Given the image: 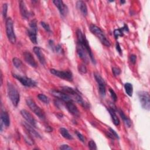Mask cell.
Here are the masks:
<instances>
[{"label":"cell","mask_w":150,"mask_h":150,"mask_svg":"<svg viewBox=\"0 0 150 150\" xmlns=\"http://www.w3.org/2000/svg\"><path fill=\"white\" fill-rule=\"evenodd\" d=\"M124 88L127 94L129 97H131L133 93V86L132 84L129 83H126L124 84Z\"/></svg>","instance_id":"26"},{"label":"cell","mask_w":150,"mask_h":150,"mask_svg":"<svg viewBox=\"0 0 150 150\" xmlns=\"http://www.w3.org/2000/svg\"><path fill=\"white\" fill-rule=\"evenodd\" d=\"M6 33L9 41L12 44L15 43L16 38L13 30V21L11 18H8L6 19Z\"/></svg>","instance_id":"4"},{"label":"cell","mask_w":150,"mask_h":150,"mask_svg":"<svg viewBox=\"0 0 150 150\" xmlns=\"http://www.w3.org/2000/svg\"><path fill=\"white\" fill-rule=\"evenodd\" d=\"M75 134H76V136L77 137V138H79V139L80 141H81L82 142H85V138H84V137L80 132H79L77 131H75Z\"/></svg>","instance_id":"36"},{"label":"cell","mask_w":150,"mask_h":150,"mask_svg":"<svg viewBox=\"0 0 150 150\" xmlns=\"http://www.w3.org/2000/svg\"><path fill=\"white\" fill-rule=\"evenodd\" d=\"M62 91L63 92L66 93L69 96V95L72 96L74 98V99L76 98V97L77 96H78L80 94L76 89H74L72 87H68V86L62 87Z\"/></svg>","instance_id":"18"},{"label":"cell","mask_w":150,"mask_h":150,"mask_svg":"<svg viewBox=\"0 0 150 150\" xmlns=\"http://www.w3.org/2000/svg\"><path fill=\"white\" fill-rule=\"evenodd\" d=\"M50 72L53 74V75L68 81H72L73 80V74L69 70L66 71H60L58 70H56L54 69H52L50 70Z\"/></svg>","instance_id":"8"},{"label":"cell","mask_w":150,"mask_h":150,"mask_svg":"<svg viewBox=\"0 0 150 150\" xmlns=\"http://www.w3.org/2000/svg\"><path fill=\"white\" fill-rule=\"evenodd\" d=\"M19 8L22 16L24 19H28L29 16V13L27 10L25 2L23 1H19Z\"/></svg>","instance_id":"20"},{"label":"cell","mask_w":150,"mask_h":150,"mask_svg":"<svg viewBox=\"0 0 150 150\" xmlns=\"http://www.w3.org/2000/svg\"><path fill=\"white\" fill-rule=\"evenodd\" d=\"M21 114L23 118L27 121L28 123L30 124L33 127H36V122L33 115L26 110H22L21 111Z\"/></svg>","instance_id":"12"},{"label":"cell","mask_w":150,"mask_h":150,"mask_svg":"<svg viewBox=\"0 0 150 150\" xmlns=\"http://www.w3.org/2000/svg\"><path fill=\"white\" fill-rule=\"evenodd\" d=\"M88 148L91 149V150H96L97 149V145H96V142L93 141V140H91L88 142Z\"/></svg>","instance_id":"31"},{"label":"cell","mask_w":150,"mask_h":150,"mask_svg":"<svg viewBox=\"0 0 150 150\" xmlns=\"http://www.w3.org/2000/svg\"><path fill=\"white\" fill-rule=\"evenodd\" d=\"M77 53L79 56V57L86 63H87L88 62V53L86 49L80 44L77 43Z\"/></svg>","instance_id":"13"},{"label":"cell","mask_w":150,"mask_h":150,"mask_svg":"<svg viewBox=\"0 0 150 150\" xmlns=\"http://www.w3.org/2000/svg\"><path fill=\"white\" fill-rule=\"evenodd\" d=\"M66 107L69 112L73 116L76 117H79L80 116V111L76 105L73 103V101L66 103Z\"/></svg>","instance_id":"15"},{"label":"cell","mask_w":150,"mask_h":150,"mask_svg":"<svg viewBox=\"0 0 150 150\" xmlns=\"http://www.w3.org/2000/svg\"><path fill=\"white\" fill-rule=\"evenodd\" d=\"M23 125L24 128L26 129V130L28 131V132L29 135H30L32 137H37V138H41L39 134L33 128V127L30 124H29V123L23 122Z\"/></svg>","instance_id":"17"},{"label":"cell","mask_w":150,"mask_h":150,"mask_svg":"<svg viewBox=\"0 0 150 150\" xmlns=\"http://www.w3.org/2000/svg\"><path fill=\"white\" fill-rule=\"evenodd\" d=\"M125 2V1H120V3H121V4H124Z\"/></svg>","instance_id":"43"},{"label":"cell","mask_w":150,"mask_h":150,"mask_svg":"<svg viewBox=\"0 0 150 150\" xmlns=\"http://www.w3.org/2000/svg\"><path fill=\"white\" fill-rule=\"evenodd\" d=\"M55 48V50L57 52V53H61L62 52L63 50V49L62 47V46L60 45H57L56 46L54 47Z\"/></svg>","instance_id":"41"},{"label":"cell","mask_w":150,"mask_h":150,"mask_svg":"<svg viewBox=\"0 0 150 150\" xmlns=\"http://www.w3.org/2000/svg\"><path fill=\"white\" fill-rule=\"evenodd\" d=\"M33 52L35 53V54L36 55V56L38 57L40 63L42 64L43 65H44L46 63V60L45 58V56H44L43 52H42L41 49L39 47L35 46L33 48Z\"/></svg>","instance_id":"19"},{"label":"cell","mask_w":150,"mask_h":150,"mask_svg":"<svg viewBox=\"0 0 150 150\" xmlns=\"http://www.w3.org/2000/svg\"><path fill=\"white\" fill-rule=\"evenodd\" d=\"M60 149H62V150H67V149H73V148L71 147H70V146H69L67 144H63L62 145H60Z\"/></svg>","instance_id":"39"},{"label":"cell","mask_w":150,"mask_h":150,"mask_svg":"<svg viewBox=\"0 0 150 150\" xmlns=\"http://www.w3.org/2000/svg\"><path fill=\"white\" fill-rule=\"evenodd\" d=\"M60 133V134L62 135V137L67 139H69V140H71L73 139V137L72 136L69 134V131H67V129L64 128H60L59 129Z\"/></svg>","instance_id":"25"},{"label":"cell","mask_w":150,"mask_h":150,"mask_svg":"<svg viewBox=\"0 0 150 150\" xmlns=\"http://www.w3.org/2000/svg\"><path fill=\"white\" fill-rule=\"evenodd\" d=\"M51 94L56 98L60 100H62L65 103L72 101L71 98L68 94H67L66 93L63 91H60L56 90H52L51 91Z\"/></svg>","instance_id":"11"},{"label":"cell","mask_w":150,"mask_h":150,"mask_svg":"<svg viewBox=\"0 0 150 150\" xmlns=\"http://www.w3.org/2000/svg\"><path fill=\"white\" fill-rule=\"evenodd\" d=\"M109 91H110V95H111V97L112 100L114 101H116L117 100V94H115V91L112 88H109Z\"/></svg>","instance_id":"34"},{"label":"cell","mask_w":150,"mask_h":150,"mask_svg":"<svg viewBox=\"0 0 150 150\" xmlns=\"http://www.w3.org/2000/svg\"><path fill=\"white\" fill-rule=\"evenodd\" d=\"M112 71L114 76H117L121 73V70L118 67H114L112 68Z\"/></svg>","instance_id":"35"},{"label":"cell","mask_w":150,"mask_h":150,"mask_svg":"<svg viewBox=\"0 0 150 150\" xmlns=\"http://www.w3.org/2000/svg\"><path fill=\"white\" fill-rule=\"evenodd\" d=\"M115 47H116V50H117V52L119 53V54H122V50H121V48L120 45V44H119L118 42H117V43H116Z\"/></svg>","instance_id":"40"},{"label":"cell","mask_w":150,"mask_h":150,"mask_svg":"<svg viewBox=\"0 0 150 150\" xmlns=\"http://www.w3.org/2000/svg\"><path fill=\"white\" fill-rule=\"evenodd\" d=\"M90 30L93 34H94L101 42L102 44L107 47L110 46V43L109 40L106 38L105 35L104 34L102 30L98 26L94 25H91L90 26Z\"/></svg>","instance_id":"3"},{"label":"cell","mask_w":150,"mask_h":150,"mask_svg":"<svg viewBox=\"0 0 150 150\" xmlns=\"http://www.w3.org/2000/svg\"><path fill=\"white\" fill-rule=\"evenodd\" d=\"M26 103L29 108L33 111L39 118L45 119V114L43 111L35 103V102L30 98H28L26 100Z\"/></svg>","instance_id":"5"},{"label":"cell","mask_w":150,"mask_h":150,"mask_svg":"<svg viewBox=\"0 0 150 150\" xmlns=\"http://www.w3.org/2000/svg\"><path fill=\"white\" fill-rule=\"evenodd\" d=\"M7 10H8V5L7 4H4L2 5V16L4 18L6 17V13H7Z\"/></svg>","instance_id":"33"},{"label":"cell","mask_w":150,"mask_h":150,"mask_svg":"<svg viewBox=\"0 0 150 150\" xmlns=\"http://www.w3.org/2000/svg\"><path fill=\"white\" fill-rule=\"evenodd\" d=\"M79 71L81 73H87V68L86 66L83 64H81L79 66Z\"/></svg>","instance_id":"37"},{"label":"cell","mask_w":150,"mask_h":150,"mask_svg":"<svg viewBox=\"0 0 150 150\" xmlns=\"http://www.w3.org/2000/svg\"><path fill=\"white\" fill-rule=\"evenodd\" d=\"M94 76L98 86V90L100 94L102 96H104L105 94V82L103 78L97 73H94Z\"/></svg>","instance_id":"10"},{"label":"cell","mask_w":150,"mask_h":150,"mask_svg":"<svg viewBox=\"0 0 150 150\" xmlns=\"http://www.w3.org/2000/svg\"><path fill=\"white\" fill-rule=\"evenodd\" d=\"M7 91L8 97L12 104L16 107L20 100V95L18 91L12 83L8 82L7 83Z\"/></svg>","instance_id":"2"},{"label":"cell","mask_w":150,"mask_h":150,"mask_svg":"<svg viewBox=\"0 0 150 150\" xmlns=\"http://www.w3.org/2000/svg\"><path fill=\"white\" fill-rule=\"evenodd\" d=\"M123 32H124V29L122 28H121L120 29H115L114 31V35L115 38L117 39L119 36H122Z\"/></svg>","instance_id":"30"},{"label":"cell","mask_w":150,"mask_h":150,"mask_svg":"<svg viewBox=\"0 0 150 150\" xmlns=\"http://www.w3.org/2000/svg\"><path fill=\"white\" fill-rule=\"evenodd\" d=\"M76 6L77 9L81 12V13L83 14V16H86L87 15V8L83 1H78L76 2Z\"/></svg>","instance_id":"21"},{"label":"cell","mask_w":150,"mask_h":150,"mask_svg":"<svg viewBox=\"0 0 150 150\" xmlns=\"http://www.w3.org/2000/svg\"><path fill=\"white\" fill-rule=\"evenodd\" d=\"M40 24H41V25L42 26V27L45 29V30L46 31H47V32L51 33V30H50V26H49V25L47 23H46V22H40Z\"/></svg>","instance_id":"32"},{"label":"cell","mask_w":150,"mask_h":150,"mask_svg":"<svg viewBox=\"0 0 150 150\" xmlns=\"http://www.w3.org/2000/svg\"><path fill=\"white\" fill-rule=\"evenodd\" d=\"M12 62H13V64L14 66L16 68L18 69H21L22 67V66H23V63H22V61L19 59H18L17 57L13 58Z\"/></svg>","instance_id":"27"},{"label":"cell","mask_w":150,"mask_h":150,"mask_svg":"<svg viewBox=\"0 0 150 150\" xmlns=\"http://www.w3.org/2000/svg\"><path fill=\"white\" fill-rule=\"evenodd\" d=\"M118 112L120 114V117H121L122 120H123V121L124 122V123L125 124V125L128 127H130L131 125V121H130V120L125 115V114L124 113V112L121 110H118Z\"/></svg>","instance_id":"24"},{"label":"cell","mask_w":150,"mask_h":150,"mask_svg":"<svg viewBox=\"0 0 150 150\" xmlns=\"http://www.w3.org/2000/svg\"><path fill=\"white\" fill-rule=\"evenodd\" d=\"M23 57L25 60L26 61V63H28L30 66L33 67H37V63L33 57L32 54L29 52H25L23 53Z\"/></svg>","instance_id":"16"},{"label":"cell","mask_w":150,"mask_h":150,"mask_svg":"<svg viewBox=\"0 0 150 150\" xmlns=\"http://www.w3.org/2000/svg\"><path fill=\"white\" fill-rule=\"evenodd\" d=\"M108 111L110 114V116L111 117V119H112V121L114 123V124L116 126H118L120 125V120L118 118V117H117V114H115V110H114V108H108Z\"/></svg>","instance_id":"23"},{"label":"cell","mask_w":150,"mask_h":150,"mask_svg":"<svg viewBox=\"0 0 150 150\" xmlns=\"http://www.w3.org/2000/svg\"><path fill=\"white\" fill-rule=\"evenodd\" d=\"M76 36H77V43L80 44V45H81L87 51L91 62L95 64L96 63V60L94 57V55L93 54V52L91 51V49L90 47V45L88 44V42L87 40V39H86L85 35H83V33H82V32L81 31V30L80 29H78L76 31Z\"/></svg>","instance_id":"1"},{"label":"cell","mask_w":150,"mask_h":150,"mask_svg":"<svg viewBox=\"0 0 150 150\" xmlns=\"http://www.w3.org/2000/svg\"><path fill=\"white\" fill-rule=\"evenodd\" d=\"M14 78L17 79L23 86L29 87H33L36 86V83L30 78L26 76H22L17 74H12Z\"/></svg>","instance_id":"9"},{"label":"cell","mask_w":150,"mask_h":150,"mask_svg":"<svg viewBox=\"0 0 150 150\" xmlns=\"http://www.w3.org/2000/svg\"><path fill=\"white\" fill-rule=\"evenodd\" d=\"M1 85H2V80H3V79H2V74H1Z\"/></svg>","instance_id":"44"},{"label":"cell","mask_w":150,"mask_h":150,"mask_svg":"<svg viewBox=\"0 0 150 150\" xmlns=\"http://www.w3.org/2000/svg\"><path fill=\"white\" fill-rule=\"evenodd\" d=\"M25 141L27 142L28 144L29 145H32L33 144V141H32V139L30 138V137H28V136L25 138Z\"/></svg>","instance_id":"42"},{"label":"cell","mask_w":150,"mask_h":150,"mask_svg":"<svg viewBox=\"0 0 150 150\" xmlns=\"http://www.w3.org/2000/svg\"><path fill=\"white\" fill-rule=\"evenodd\" d=\"M138 96L141 107L144 109L149 111L150 109V97L149 93L148 91H140L138 93Z\"/></svg>","instance_id":"7"},{"label":"cell","mask_w":150,"mask_h":150,"mask_svg":"<svg viewBox=\"0 0 150 150\" xmlns=\"http://www.w3.org/2000/svg\"><path fill=\"white\" fill-rule=\"evenodd\" d=\"M108 129H109V131L108 132V135L110 138H111L112 139H114L115 138L119 139L118 135L113 129H112L111 128H109Z\"/></svg>","instance_id":"28"},{"label":"cell","mask_w":150,"mask_h":150,"mask_svg":"<svg viewBox=\"0 0 150 150\" xmlns=\"http://www.w3.org/2000/svg\"><path fill=\"white\" fill-rule=\"evenodd\" d=\"M37 22L35 19L32 20L29 22V28L27 30L28 35L30 40V41L33 44H37Z\"/></svg>","instance_id":"6"},{"label":"cell","mask_w":150,"mask_h":150,"mask_svg":"<svg viewBox=\"0 0 150 150\" xmlns=\"http://www.w3.org/2000/svg\"><path fill=\"white\" fill-rule=\"evenodd\" d=\"M53 4L57 8L60 15L63 16H64L67 15L68 12V8L67 6L63 3L61 0H54L53 1Z\"/></svg>","instance_id":"14"},{"label":"cell","mask_w":150,"mask_h":150,"mask_svg":"<svg viewBox=\"0 0 150 150\" xmlns=\"http://www.w3.org/2000/svg\"><path fill=\"white\" fill-rule=\"evenodd\" d=\"M38 98L40 101H41L42 102L45 104H49V98L43 94H39L38 95Z\"/></svg>","instance_id":"29"},{"label":"cell","mask_w":150,"mask_h":150,"mask_svg":"<svg viewBox=\"0 0 150 150\" xmlns=\"http://www.w3.org/2000/svg\"><path fill=\"white\" fill-rule=\"evenodd\" d=\"M129 61H130V62L132 64H135V63H136V61H137V56H136V55H135V54L130 55V56H129Z\"/></svg>","instance_id":"38"},{"label":"cell","mask_w":150,"mask_h":150,"mask_svg":"<svg viewBox=\"0 0 150 150\" xmlns=\"http://www.w3.org/2000/svg\"><path fill=\"white\" fill-rule=\"evenodd\" d=\"M1 121L4 124V125L8 127L10 125V118L8 113L5 111H2L1 113Z\"/></svg>","instance_id":"22"}]
</instances>
